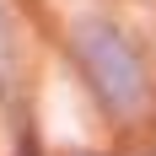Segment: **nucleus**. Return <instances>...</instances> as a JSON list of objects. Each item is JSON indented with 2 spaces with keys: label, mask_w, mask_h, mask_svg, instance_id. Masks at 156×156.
<instances>
[{
  "label": "nucleus",
  "mask_w": 156,
  "mask_h": 156,
  "mask_svg": "<svg viewBox=\"0 0 156 156\" xmlns=\"http://www.w3.org/2000/svg\"><path fill=\"white\" fill-rule=\"evenodd\" d=\"M70 48H76V65L86 86L97 92V102L113 113V119H129V113H140L145 102V59L140 48L129 43L124 32L102 22V16H81L76 27H70Z\"/></svg>",
  "instance_id": "obj_1"
}]
</instances>
